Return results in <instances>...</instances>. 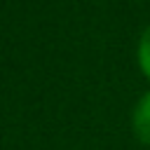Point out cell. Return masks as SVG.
Instances as JSON below:
<instances>
[{
    "mask_svg": "<svg viewBox=\"0 0 150 150\" xmlns=\"http://www.w3.org/2000/svg\"><path fill=\"white\" fill-rule=\"evenodd\" d=\"M134 134L141 143L150 145V91L141 96L134 110Z\"/></svg>",
    "mask_w": 150,
    "mask_h": 150,
    "instance_id": "1",
    "label": "cell"
},
{
    "mask_svg": "<svg viewBox=\"0 0 150 150\" xmlns=\"http://www.w3.org/2000/svg\"><path fill=\"white\" fill-rule=\"evenodd\" d=\"M138 63H141V70L150 77V26L145 28L138 42Z\"/></svg>",
    "mask_w": 150,
    "mask_h": 150,
    "instance_id": "2",
    "label": "cell"
}]
</instances>
